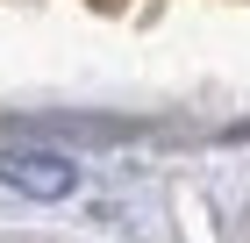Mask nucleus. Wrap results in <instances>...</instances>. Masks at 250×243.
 <instances>
[{
    "instance_id": "1",
    "label": "nucleus",
    "mask_w": 250,
    "mask_h": 243,
    "mask_svg": "<svg viewBox=\"0 0 250 243\" xmlns=\"http://www.w3.org/2000/svg\"><path fill=\"white\" fill-rule=\"evenodd\" d=\"M0 179L29 200H64L79 186V165L64 150H0Z\"/></svg>"
}]
</instances>
